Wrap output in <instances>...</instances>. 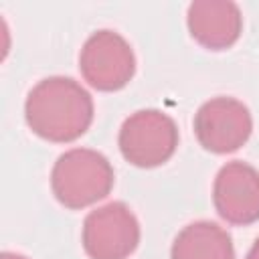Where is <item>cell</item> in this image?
<instances>
[{"label":"cell","mask_w":259,"mask_h":259,"mask_svg":"<svg viewBox=\"0 0 259 259\" xmlns=\"http://www.w3.org/2000/svg\"><path fill=\"white\" fill-rule=\"evenodd\" d=\"M24 117L28 127L47 142H75L93 121V99L71 77H47L28 91Z\"/></svg>","instance_id":"obj_1"},{"label":"cell","mask_w":259,"mask_h":259,"mask_svg":"<svg viewBox=\"0 0 259 259\" xmlns=\"http://www.w3.org/2000/svg\"><path fill=\"white\" fill-rule=\"evenodd\" d=\"M109 160L89 148H73L61 154L51 172V188L65 208H85L105 198L113 188Z\"/></svg>","instance_id":"obj_2"},{"label":"cell","mask_w":259,"mask_h":259,"mask_svg":"<svg viewBox=\"0 0 259 259\" xmlns=\"http://www.w3.org/2000/svg\"><path fill=\"white\" fill-rule=\"evenodd\" d=\"M121 156L138 168H156L172 158L178 146V127L160 109H140L119 127Z\"/></svg>","instance_id":"obj_3"},{"label":"cell","mask_w":259,"mask_h":259,"mask_svg":"<svg viewBox=\"0 0 259 259\" xmlns=\"http://www.w3.org/2000/svg\"><path fill=\"white\" fill-rule=\"evenodd\" d=\"M79 71L93 89L119 91L136 75V55L119 32L103 28L85 40Z\"/></svg>","instance_id":"obj_4"},{"label":"cell","mask_w":259,"mask_h":259,"mask_svg":"<svg viewBox=\"0 0 259 259\" xmlns=\"http://www.w3.org/2000/svg\"><path fill=\"white\" fill-rule=\"evenodd\" d=\"M81 241L91 259H127L140 245V223L125 202L113 200L85 217Z\"/></svg>","instance_id":"obj_5"},{"label":"cell","mask_w":259,"mask_h":259,"mask_svg":"<svg viewBox=\"0 0 259 259\" xmlns=\"http://www.w3.org/2000/svg\"><path fill=\"white\" fill-rule=\"evenodd\" d=\"M253 132L247 105L235 97H214L204 101L194 113V134L198 144L212 154L239 150Z\"/></svg>","instance_id":"obj_6"},{"label":"cell","mask_w":259,"mask_h":259,"mask_svg":"<svg viewBox=\"0 0 259 259\" xmlns=\"http://www.w3.org/2000/svg\"><path fill=\"white\" fill-rule=\"evenodd\" d=\"M212 202L219 217L231 225L259 221V170L247 162H227L212 184Z\"/></svg>","instance_id":"obj_7"},{"label":"cell","mask_w":259,"mask_h":259,"mask_svg":"<svg viewBox=\"0 0 259 259\" xmlns=\"http://www.w3.org/2000/svg\"><path fill=\"white\" fill-rule=\"evenodd\" d=\"M186 24L198 45L210 51H225L239 40L243 14L231 0H196L188 6Z\"/></svg>","instance_id":"obj_8"},{"label":"cell","mask_w":259,"mask_h":259,"mask_svg":"<svg viewBox=\"0 0 259 259\" xmlns=\"http://www.w3.org/2000/svg\"><path fill=\"white\" fill-rule=\"evenodd\" d=\"M170 259H235L233 239L212 221H194L176 235Z\"/></svg>","instance_id":"obj_9"},{"label":"cell","mask_w":259,"mask_h":259,"mask_svg":"<svg viewBox=\"0 0 259 259\" xmlns=\"http://www.w3.org/2000/svg\"><path fill=\"white\" fill-rule=\"evenodd\" d=\"M245 259H259V237H257L255 243L251 245V249H249V253H247Z\"/></svg>","instance_id":"obj_10"},{"label":"cell","mask_w":259,"mask_h":259,"mask_svg":"<svg viewBox=\"0 0 259 259\" xmlns=\"http://www.w3.org/2000/svg\"><path fill=\"white\" fill-rule=\"evenodd\" d=\"M0 259H28V257H24L20 253H12V251H2L0 253Z\"/></svg>","instance_id":"obj_11"}]
</instances>
